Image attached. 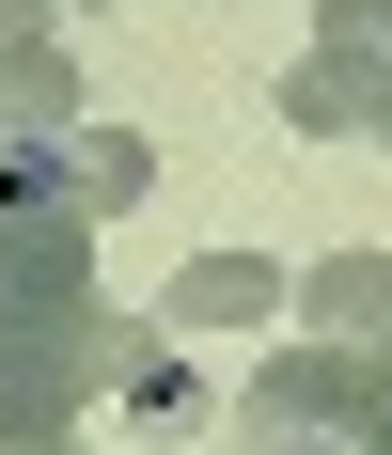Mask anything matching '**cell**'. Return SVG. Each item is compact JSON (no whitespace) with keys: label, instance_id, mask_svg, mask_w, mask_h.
Here are the masks:
<instances>
[{"label":"cell","instance_id":"cell-10","mask_svg":"<svg viewBox=\"0 0 392 455\" xmlns=\"http://www.w3.org/2000/svg\"><path fill=\"white\" fill-rule=\"evenodd\" d=\"M267 455H346V440H299V424H283V440H267Z\"/></svg>","mask_w":392,"mask_h":455},{"label":"cell","instance_id":"cell-3","mask_svg":"<svg viewBox=\"0 0 392 455\" xmlns=\"http://www.w3.org/2000/svg\"><path fill=\"white\" fill-rule=\"evenodd\" d=\"M283 315V267L267 251H188L173 283H157V330L173 346H236V330H267Z\"/></svg>","mask_w":392,"mask_h":455},{"label":"cell","instance_id":"cell-7","mask_svg":"<svg viewBox=\"0 0 392 455\" xmlns=\"http://www.w3.org/2000/svg\"><path fill=\"white\" fill-rule=\"evenodd\" d=\"M79 126V47L32 32V47H0V141H63Z\"/></svg>","mask_w":392,"mask_h":455},{"label":"cell","instance_id":"cell-12","mask_svg":"<svg viewBox=\"0 0 392 455\" xmlns=\"http://www.w3.org/2000/svg\"><path fill=\"white\" fill-rule=\"evenodd\" d=\"M47 16H63V0H47ZM79 16H110V0H79Z\"/></svg>","mask_w":392,"mask_h":455},{"label":"cell","instance_id":"cell-4","mask_svg":"<svg viewBox=\"0 0 392 455\" xmlns=\"http://www.w3.org/2000/svg\"><path fill=\"white\" fill-rule=\"evenodd\" d=\"M361 393H377V362L361 346H283V362L252 377V424H299V440H346Z\"/></svg>","mask_w":392,"mask_h":455},{"label":"cell","instance_id":"cell-1","mask_svg":"<svg viewBox=\"0 0 392 455\" xmlns=\"http://www.w3.org/2000/svg\"><path fill=\"white\" fill-rule=\"evenodd\" d=\"M377 94H392V0H314V47L283 63V126L377 141Z\"/></svg>","mask_w":392,"mask_h":455},{"label":"cell","instance_id":"cell-9","mask_svg":"<svg viewBox=\"0 0 392 455\" xmlns=\"http://www.w3.org/2000/svg\"><path fill=\"white\" fill-rule=\"evenodd\" d=\"M32 32H47V0H0V47H32Z\"/></svg>","mask_w":392,"mask_h":455},{"label":"cell","instance_id":"cell-2","mask_svg":"<svg viewBox=\"0 0 392 455\" xmlns=\"http://www.w3.org/2000/svg\"><path fill=\"white\" fill-rule=\"evenodd\" d=\"M94 315V220H0V330Z\"/></svg>","mask_w":392,"mask_h":455},{"label":"cell","instance_id":"cell-8","mask_svg":"<svg viewBox=\"0 0 392 455\" xmlns=\"http://www.w3.org/2000/svg\"><path fill=\"white\" fill-rule=\"evenodd\" d=\"M346 455H392V377L361 393V424H346Z\"/></svg>","mask_w":392,"mask_h":455},{"label":"cell","instance_id":"cell-6","mask_svg":"<svg viewBox=\"0 0 392 455\" xmlns=\"http://www.w3.org/2000/svg\"><path fill=\"white\" fill-rule=\"evenodd\" d=\"M283 299L314 315V346H377V315H392V251L361 235V251H330V267H299Z\"/></svg>","mask_w":392,"mask_h":455},{"label":"cell","instance_id":"cell-5","mask_svg":"<svg viewBox=\"0 0 392 455\" xmlns=\"http://www.w3.org/2000/svg\"><path fill=\"white\" fill-rule=\"evenodd\" d=\"M141 188H157V141H141V126H94V110H79V126H63V204H79V220H126Z\"/></svg>","mask_w":392,"mask_h":455},{"label":"cell","instance_id":"cell-11","mask_svg":"<svg viewBox=\"0 0 392 455\" xmlns=\"http://www.w3.org/2000/svg\"><path fill=\"white\" fill-rule=\"evenodd\" d=\"M361 362H377V377H392V315H377V346H361Z\"/></svg>","mask_w":392,"mask_h":455}]
</instances>
